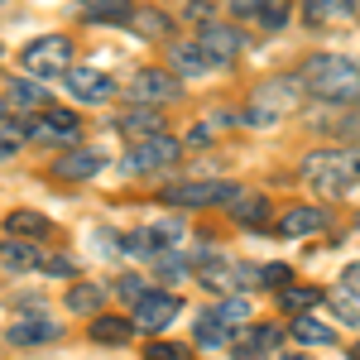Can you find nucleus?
Masks as SVG:
<instances>
[{"label": "nucleus", "mask_w": 360, "mask_h": 360, "mask_svg": "<svg viewBox=\"0 0 360 360\" xmlns=\"http://www.w3.org/2000/svg\"><path fill=\"white\" fill-rule=\"evenodd\" d=\"M5 336L15 346H49V341H58V322H49V317H20V322H10Z\"/></svg>", "instance_id": "obj_13"}, {"label": "nucleus", "mask_w": 360, "mask_h": 360, "mask_svg": "<svg viewBox=\"0 0 360 360\" xmlns=\"http://www.w3.org/2000/svg\"><path fill=\"white\" fill-rule=\"evenodd\" d=\"M303 82V77H298ZM298 82L293 77H274V82H259L250 91V106H245V120L250 125H274L283 115L298 106Z\"/></svg>", "instance_id": "obj_3"}, {"label": "nucleus", "mask_w": 360, "mask_h": 360, "mask_svg": "<svg viewBox=\"0 0 360 360\" xmlns=\"http://www.w3.org/2000/svg\"><path fill=\"white\" fill-rule=\"evenodd\" d=\"M5 101H10V106H39V101H49V96L34 82H25V77H10V82H5Z\"/></svg>", "instance_id": "obj_20"}, {"label": "nucleus", "mask_w": 360, "mask_h": 360, "mask_svg": "<svg viewBox=\"0 0 360 360\" xmlns=\"http://www.w3.org/2000/svg\"><path fill=\"white\" fill-rule=\"evenodd\" d=\"M288 360H303V356H288Z\"/></svg>", "instance_id": "obj_42"}, {"label": "nucleus", "mask_w": 360, "mask_h": 360, "mask_svg": "<svg viewBox=\"0 0 360 360\" xmlns=\"http://www.w3.org/2000/svg\"><path fill=\"white\" fill-rule=\"evenodd\" d=\"M178 307L183 303H178L173 293H144L135 303V327L139 332H159V327H168V322L178 317Z\"/></svg>", "instance_id": "obj_8"}, {"label": "nucleus", "mask_w": 360, "mask_h": 360, "mask_svg": "<svg viewBox=\"0 0 360 360\" xmlns=\"http://www.w3.org/2000/svg\"><path fill=\"white\" fill-rule=\"evenodd\" d=\"M212 312L221 317L226 327H245V322H250V303H245V298H236V293H231V298H221Z\"/></svg>", "instance_id": "obj_23"}, {"label": "nucleus", "mask_w": 360, "mask_h": 360, "mask_svg": "<svg viewBox=\"0 0 360 360\" xmlns=\"http://www.w3.org/2000/svg\"><path fill=\"white\" fill-rule=\"evenodd\" d=\"M293 341H303V346H327V341H332V327L317 322L312 312H298V317H293Z\"/></svg>", "instance_id": "obj_17"}, {"label": "nucleus", "mask_w": 360, "mask_h": 360, "mask_svg": "<svg viewBox=\"0 0 360 360\" xmlns=\"http://www.w3.org/2000/svg\"><path fill=\"white\" fill-rule=\"evenodd\" d=\"M336 312H341L346 322H360V307H356V303H346V298H336Z\"/></svg>", "instance_id": "obj_39"}, {"label": "nucleus", "mask_w": 360, "mask_h": 360, "mask_svg": "<svg viewBox=\"0 0 360 360\" xmlns=\"http://www.w3.org/2000/svg\"><path fill=\"white\" fill-rule=\"evenodd\" d=\"M259 283H269V288H283V283H288V269H283V264H269V269L259 274Z\"/></svg>", "instance_id": "obj_36"}, {"label": "nucleus", "mask_w": 360, "mask_h": 360, "mask_svg": "<svg viewBox=\"0 0 360 360\" xmlns=\"http://www.w3.org/2000/svg\"><path fill=\"white\" fill-rule=\"evenodd\" d=\"M303 178L327 197H341L360 183V149H322L303 159Z\"/></svg>", "instance_id": "obj_2"}, {"label": "nucleus", "mask_w": 360, "mask_h": 360, "mask_svg": "<svg viewBox=\"0 0 360 360\" xmlns=\"http://www.w3.org/2000/svg\"><path fill=\"white\" fill-rule=\"evenodd\" d=\"M96 173H101V154L96 149H72V154H63L53 164V178H68V183H86Z\"/></svg>", "instance_id": "obj_11"}, {"label": "nucleus", "mask_w": 360, "mask_h": 360, "mask_svg": "<svg viewBox=\"0 0 360 360\" xmlns=\"http://www.w3.org/2000/svg\"><path fill=\"white\" fill-rule=\"evenodd\" d=\"M240 360H264V351H240Z\"/></svg>", "instance_id": "obj_41"}, {"label": "nucleus", "mask_w": 360, "mask_h": 360, "mask_svg": "<svg viewBox=\"0 0 360 360\" xmlns=\"http://www.w3.org/2000/svg\"><path fill=\"white\" fill-rule=\"evenodd\" d=\"M86 5V15H96V20H125L130 15V0H77Z\"/></svg>", "instance_id": "obj_26"}, {"label": "nucleus", "mask_w": 360, "mask_h": 360, "mask_svg": "<svg viewBox=\"0 0 360 360\" xmlns=\"http://www.w3.org/2000/svg\"><path fill=\"white\" fill-rule=\"evenodd\" d=\"M20 68H25V72H34V77H53V72H68V68H72V44H68L63 34L34 39V44H25V53H20Z\"/></svg>", "instance_id": "obj_4"}, {"label": "nucleus", "mask_w": 360, "mask_h": 360, "mask_svg": "<svg viewBox=\"0 0 360 360\" xmlns=\"http://www.w3.org/2000/svg\"><path fill=\"white\" fill-rule=\"evenodd\" d=\"M207 10H212V0H193L188 5V20H207Z\"/></svg>", "instance_id": "obj_40"}, {"label": "nucleus", "mask_w": 360, "mask_h": 360, "mask_svg": "<svg viewBox=\"0 0 360 360\" xmlns=\"http://www.w3.org/2000/svg\"><path fill=\"white\" fill-rule=\"evenodd\" d=\"M20 269H39L34 250H29V245H15V240H5V274H20Z\"/></svg>", "instance_id": "obj_25"}, {"label": "nucleus", "mask_w": 360, "mask_h": 360, "mask_svg": "<svg viewBox=\"0 0 360 360\" xmlns=\"http://www.w3.org/2000/svg\"><path fill=\"white\" fill-rule=\"evenodd\" d=\"M130 96H135L139 106H168L178 96V72L144 68V72H135V82H130Z\"/></svg>", "instance_id": "obj_7"}, {"label": "nucleus", "mask_w": 360, "mask_h": 360, "mask_svg": "<svg viewBox=\"0 0 360 360\" xmlns=\"http://www.w3.org/2000/svg\"><path fill=\"white\" fill-rule=\"evenodd\" d=\"M317 298H322V288H303V283H283V293H278V303L288 312H307Z\"/></svg>", "instance_id": "obj_21"}, {"label": "nucleus", "mask_w": 360, "mask_h": 360, "mask_svg": "<svg viewBox=\"0 0 360 360\" xmlns=\"http://www.w3.org/2000/svg\"><path fill=\"white\" fill-rule=\"evenodd\" d=\"M212 68V53L202 44H173V72L178 77H202Z\"/></svg>", "instance_id": "obj_15"}, {"label": "nucleus", "mask_w": 360, "mask_h": 360, "mask_svg": "<svg viewBox=\"0 0 360 360\" xmlns=\"http://www.w3.org/2000/svg\"><path fill=\"white\" fill-rule=\"evenodd\" d=\"M264 212H269L264 197H240V202H236V221L240 226H264Z\"/></svg>", "instance_id": "obj_29"}, {"label": "nucleus", "mask_w": 360, "mask_h": 360, "mask_svg": "<svg viewBox=\"0 0 360 360\" xmlns=\"http://www.w3.org/2000/svg\"><path fill=\"white\" fill-rule=\"evenodd\" d=\"M322 226H327V212H317V207H288L278 217V236H317Z\"/></svg>", "instance_id": "obj_14"}, {"label": "nucleus", "mask_w": 360, "mask_h": 360, "mask_svg": "<svg viewBox=\"0 0 360 360\" xmlns=\"http://www.w3.org/2000/svg\"><path fill=\"white\" fill-rule=\"evenodd\" d=\"M269 346H278V327L259 322V327H255V336H250V351H269Z\"/></svg>", "instance_id": "obj_33"}, {"label": "nucleus", "mask_w": 360, "mask_h": 360, "mask_svg": "<svg viewBox=\"0 0 360 360\" xmlns=\"http://www.w3.org/2000/svg\"><path fill=\"white\" fill-rule=\"evenodd\" d=\"M303 86L322 101H336V106H351L360 101V68L351 58H332V53H317L303 63Z\"/></svg>", "instance_id": "obj_1"}, {"label": "nucleus", "mask_w": 360, "mask_h": 360, "mask_svg": "<svg viewBox=\"0 0 360 360\" xmlns=\"http://www.w3.org/2000/svg\"><path fill=\"white\" fill-rule=\"evenodd\" d=\"M130 29H139L144 39H159V34H168V20L159 15V10H144V15H135V25Z\"/></svg>", "instance_id": "obj_32"}, {"label": "nucleus", "mask_w": 360, "mask_h": 360, "mask_svg": "<svg viewBox=\"0 0 360 360\" xmlns=\"http://www.w3.org/2000/svg\"><path fill=\"white\" fill-rule=\"evenodd\" d=\"M68 86L77 101H106L111 96V77L96 72V68H68Z\"/></svg>", "instance_id": "obj_12"}, {"label": "nucleus", "mask_w": 360, "mask_h": 360, "mask_svg": "<svg viewBox=\"0 0 360 360\" xmlns=\"http://www.w3.org/2000/svg\"><path fill=\"white\" fill-rule=\"evenodd\" d=\"M240 188H231V183H217V178H202V183H173L164 188V202L173 207H212V202H236Z\"/></svg>", "instance_id": "obj_6"}, {"label": "nucleus", "mask_w": 360, "mask_h": 360, "mask_svg": "<svg viewBox=\"0 0 360 360\" xmlns=\"http://www.w3.org/2000/svg\"><path fill=\"white\" fill-rule=\"evenodd\" d=\"M259 5H264V0H231L236 15H259Z\"/></svg>", "instance_id": "obj_38"}, {"label": "nucleus", "mask_w": 360, "mask_h": 360, "mask_svg": "<svg viewBox=\"0 0 360 360\" xmlns=\"http://www.w3.org/2000/svg\"><path fill=\"white\" fill-rule=\"evenodd\" d=\"M144 360H193L188 346H173V341H149L144 346Z\"/></svg>", "instance_id": "obj_30"}, {"label": "nucleus", "mask_w": 360, "mask_h": 360, "mask_svg": "<svg viewBox=\"0 0 360 360\" xmlns=\"http://www.w3.org/2000/svg\"><path fill=\"white\" fill-rule=\"evenodd\" d=\"M197 44L212 53V63H231V58L240 53V34H236L231 25H202Z\"/></svg>", "instance_id": "obj_10"}, {"label": "nucleus", "mask_w": 360, "mask_h": 360, "mask_svg": "<svg viewBox=\"0 0 360 360\" xmlns=\"http://www.w3.org/2000/svg\"><path fill=\"white\" fill-rule=\"evenodd\" d=\"M226 341H231V336H226V322L217 317V312H207V317L197 322V346H212V351H217V346H226Z\"/></svg>", "instance_id": "obj_22"}, {"label": "nucleus", "mask_w": 360, "mask_h": 360, "mask_svg": "<svg viewBox=\"0 0 360 360\" xmlns=\"http://www.w3.org/2000/svg\"><path fill=\"white\" fill-rule=\"evenodd\" d=\"M130 322L125 317H101L96 312V322H91V341H101V346H120V341H130Z\"/></svg>", "instance_id": "obj_16"}, {"label": "nucleus", "mask_w": 360, "mask_h": 360, "mask_svg": "<svg viewBox=\"0 0 360 360\" xmlns=\"http://www.w3.org/2000/svg\"><path fill=\"white\" fill-rule=\"evenodd\" d=\"M10 231L15 236H49V221L39 212H10Z\"/></svg>", "instance_id": "obj_27"}, {"label": "nucleus", "mask_w": 360, "mask_h": 360, "mask_svg": "<svg viewBox=\"0 0 360 360\" xmlns=\"http://www.w3.org/2000/svg\"><path fill=\"white\" fill-rule=\"evenodd\" d=\"M101 298H106L101 288H91V283H77V288L68 293V307H72V312H96V307H101Z\"/></svg>", "instance_id": "obj_28"}, {"label": "nucleus", "mask_w": 360, "mask_h": 360, "mask_svg": "<svg viewBox=\"0 0 360 360\" xmlns=\"http://www.w3.org/2000/svg\"><path fill=\"white\" fill-rule=\"evenodd\" d=\"M341 283H346V288H351V293L360 298V264H346V274H341Z\"/></svg>", "instance_id": "obj_37"}, {"label": "nucleus", "mask_w": 360, "mask_h": 360, "mask_svg": "<svg viewBox=\"0 0 360 360\" xmlns=\"http://www.w3.org/2000/svg\"><path fill=\"white\" fill-rule=\"evenodd\" d=\"M356 10V0H307V20L312 25H327V20H346Z\"/></svg>", "instance_id": "obj_18"}, {"label": "nucleus", "mask_w": 360, "mask_h": 360, "mask_svg": "<svg viewBox=\"0 0 360 360\" xmlns=\"http://www.w3.org/2000/svg\"><path fill=\"white\" fill-rule=\"evenodd\" d=\"M173 159H178V139L159 130V135H144V139L130 144L125 168H130V173H159V168H168Z\"/></svg>", "instance_id": "obj_5"}, {"label": "nucleus", "mask_w": 360, "mask_h": 360, "mask_svg": "<svg viewBox=\"0 0 360 360\" xmlns=\"http://www.w3.org/2000/svg\"><path fill=\"white\" fill-rule=\"evenodd\" d=\"M144 231H149V236L159 240V250H168V245H173V240H178V236H183V221H178V217H164V221L144 226Z\"/></svg>", "instance_id": "obj_31"}, {"label": "nucleus", "mask_w": 360, "mask_h": 360, "mask_svg": "<svg viewBox=\"0 0 360 360\" xmlns=\"http://www.w3.org/2000/svg\"><path fill=\"white\" fill-rule=\"evenodd\" d=\"M159 106H149V111H130L125 115V120H120V130H125V135H135V139H144V135H159V130H164V125H159Z\"/></svg>", "instance_id": "obj_19"}, {"label": "nucleus", "mask_w": 360, "mask_h": 360, "mask_svg": "<svg viewBox=\"0 0 360 360\" xmlns=\"http://www.w3.org/2000/svg\"><path fill=\"white\" fill-rule=\"evenodd\" d=\"M29 139H44V144H72L77 139V115L72 111H39L29 120Z\"/></svg>", "instance_id": "obj_9"}, {"label": "nucleus", "mask_w": 360, "mask_h": 360, "mask_svg": "<svg viewBox=\"0 0 360 360\" xmlns=\"http://www.w3.org/2000/svg\"><path fill=\"white\" fill-rule=\"evenodd\" d=\"M288 15H293V0H264L255 20H259L264 29H283V25H288Z\"/></svg>", "instance_id": "obj_24"}, {"label": "nucleus", "mask_w": 360, "mask_h": 360, "mask_svg": "<svg viewBox=\"0 0 360 360\" xmlns=\"http://www.w3.org/2000/svg\"><path fill=\"white\" fill-rule=\"evenodd\" d=\"M25 135H29V125H15V120H5V154H15Z\"/></svg>", "instance_id": "obj_34"}, {"label": "nucleus", "mask_w": 360, "mask_h": 360, "mask_svg": "<svg viewBox=\"0 0 360 360\" xmlns=\"http://www.w3.org/2000/svg\"><path fill=\"white\" fill-rule=\"evenodd\" d=\"M39 269H44V274H72V259H58V255H49V259H39Z\"/></svg>", "instance_id": "obj_35"}]
</instances>
